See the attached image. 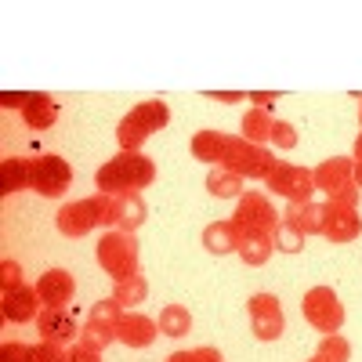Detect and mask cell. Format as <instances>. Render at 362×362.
<instances>
[{
	"label": "cell",
	"mask_w": 362,
	"mask_h": 362,
	"mask_svg": "<svg viewBox=\"0 0 362 362\" xmlns=\"http://www.w3.org/2000/svg\"><path fill=\"white\" fill-rule=\"evenodd\" d=\"M153 177H156V167H153L148 156H141V153H119V156H112L109 163L98 167L95 185L105 196H124V192H138L145 185H153Z\"/></svg>",
	"instance_id": "1"
},
{
	"label": "cell",
	"mask_w": 362,
	"mask_h": 362,
	"mask_svg": "<svg viewBox=\"0 0 362 362\" xmlns=\"http://www.w3.org/2000/svg\"><path fill=\"white\" fill-rule=\"evenodd\" d=\"M156 326H160L163 337H185L189 329H192V315H189L185 305H167V308H160Z\"/></svg>",
	"instance_id": "25"
},
{
	"label": "cell",
	"mask_w": 362,
	"mask_h": 362,
	"mask_svg": "<svg viewBox=\"0 0 362 362\" xmlns=\"http://www.w3.org/2000/svg\"><path fill=\"white\" fill-rule=\"evenodd\" d=\"M235 228H243V232H276L279 225V214H276V206L268 203V196L261 192H243L235 203V214H232Z\"/></svg>",
	"instance_id": "8"
},
{
	"label": "cell",
	"mask_w": 362,
	"mask_h": 362,
	"mask_svg": "<svg viewBox=\"0 0 362 362\" xmlns=\"http://www.w3.org/2000/svg\"><path fill=\"white\" fill-rule=\"evenodd\" d=\"M192 355H196V362H225V355H221L218 348H210V344L192 348Z\"/></svg>",
	"instance_id": "39"
},
{
	"label": "cell",
	"mask_w": 362,
	"mask_h": 362,
	"mask_svg": "<svg viewBox=\"0 0 362 362\" xmlns=\"http://www.w3.org/2000/svg\"><path fill=\"white\" fill-rule=\"evenodd\" d=\"M33 362H69V351H62V344L40 341L33 344Z\"/></svg>",
	"instance_id": "35"
},
{
	"label": "cell",
	"mask_w": 362,
	"mask_h": 362,
	"mask_svg": "<svg viewBox=\"0 0 362 362\" xmlns=\"http://www.w3.org/2000/svg\"><path fill=\"white\" fill-rule=\"evenodd\" d=\"M73 181V167L62 160V156H37L29 160V189L47 196V199H58Z\"/></svg>",
	"instance_id": "5"
},
{
	"label": "cell",
	"mask_w": 362,
	"mask_h": 362,
	"mask_svg": "<svg viewBox=\"0 0 362 362\" xmlns=\"http://www.w3.org/2000/svg\"><path fill=\"white\" fill-rule=\"evenodd\" d=\"M148 131L141 119L134 112H127L124 119H119V127H116V141H119V153H141V145L148 141Z\"/></svg>",
	"instance_id": "22"
},
{
	"label": "cell",
	"mask_w": 362,
	"mask_h": 362,
	"mask_svg": "<svg viewBox=\"0 0 362 362\" xmlns=\"http://www.w3.org/2000/svg\"><path fill=\"white\" fill-rule=\"evenodd\" d=\"M351 181H355V185L362 189V163H355V170H351Z\"/></svg>",
	"instance_id": "45"
},
{
	"label": "cell",
	"mask_w": 362,
	"mask_h": 362,
	"mask_svg": "<svg viewBox=\"0 0 362 362\" xmlns=\"http://www.w3.org/2000/svg\"><path fill=\"white\" fill-rule=\"evenodd\" d=\"M131 112L141 119V124H145L148 131H163V127L170 124V109H167V102H160V98L141 102V105H134Z\"/></svg>",
	"instance_id": "28"
},
{
	"label": "cell",
	"mask_w": 362,
	"mask_h": 362,
	"mask_svg": "<svg viewBox=\"0 0 362 362\" xmlns=\"http://www.w3.org/2000/svg\"><path fill=\"white\" fill-rule=\"evenodd\" d=\"M351 160H355V163H362V134L355 138V156H351Z\"/></svg>",
	"instance_id": "46"
},
{
	"label": "cell",
	"mask_w": 362,
	"mask_h": 362,
	"mask_svg": "<svg viewBox=\"0 0 362 362\" xmlns=\"http://www.w3.org/2000/svg\"><path fill=\"white\" fill-rule=\"evenodd\" d=\"M358 124H362V102H358Z\"/></svg>",
	"instance_id": "48"
},
{
	"label": "cell",
	"mask_w": 362,
	"mask_h": 362,
	"mask_svg": "<svg viewBox=\"0 0 362 362\" xmlns=\"http://www.w3.org/2000/svg\"><path fill=\"white\" fill-rule=\"evenodd\" d=\"M40 297H37V286H18V290H8L0 297V312H4L8 322L22 326V322H33L40 312Z\"/></svg>",
	"instance_id": "14"
},
{
	"label": "cell",
	"mask_w": 362,
	"mask_h": 362,
	"mask_svg": "<svg viewBox=\"0 0 362 362\" xmlns=\"http://www.w3.org/2000/svg\"><path fill=\"white\" fill-rule=\"evenodd\" d=\"M95 199H98V221H102V225H116V196L98 192Z\"/></svg>",
	"instance_id": "37"
},
{
	"label": "cell",
	"mask_w": 362,
	"mask_h": 362,
	"mask_svg": "<svg viewBox=\"0 0 362 362\" xmlns=\"http://www.w3.org/2000/svg\"><path fill=\"white\" fill-rule=\"evenodd\" d=\"M58 232H62L66 239H83L87 232H95L102 221H98V199H73L66 203L62 210H58Z\"/></svg>",
	"instance_id": "9"
},
{
	"label": "cell",
	"mask_w": 362,
	"mask_h": 362,
	"mask_svg": "<svg viewBox=\"0 0 362 362\" xmlns=\"http://www.w3.org/2000/svg\"><path fill=\"white\" fill-rule=\"evenodd\" d=\"M358 185H355V181H348V185H341L334 196H329V203H341V206H358Z\"/></svg>",
	"instance_id": "38"
},
{
	"label": "cell",
	"mask_w": 362,
	"mask_h": 362,
	"mask_svg": "<svg viewBox=\"0 0 362 362\" xmlns=\"http://www.w3.org/2000/svg\"><path fill=\"white\" fill-rule=\"evenodd\" d=\"M276 148H297V131H293V124H286V119H276L272 124V138H268Z\"/></svg>",
	"instance_id": "34"
},
{
	"label": "cell",
	"mask_w": 362,
	"mask_h": 362,
	"mask_svg": "<svg viewBox=\"0 0 362 362\" xmlns=\"http://www.w3.org/2000/svg\"><path fill=\"white\" fill-rule=\"evenodd\" d=\"M203 250L214 254V257H225V254H235L239 250V228L235 221H214L203 228Z\"/></svg>",
	"instance_id": "17"
},
{
	"label": "cell",
	"mask_w": 362,
	"mask_h": 362,
	"mask_svg": "<svg viewBox=\"0 0 362 362\" xmlns=\"http://www.w3.org/2000/svg\"><path fill=\"white\" fill-rule=\"evenodd\" d=\"M308 362H329V358H326V355H319V351H315V355H312V358H308Z\"/></svg>",
	"instance_id": "47"
},
{
	"label": "cell",
	"mask_w": 362,
	"mask_h": 362,
	"mask_svg": "<svg viewBox=\"0 0 362 362\" xmlns=\"http://www.w3.org/2000/svg\"><path fill=\"white\" fill-rule=\"evenodd\" d=\"M167 362H196V355H192V351H174Z\"/></svg>",
	"instance_id": "44"
},
{
	"label": "cell",
	"mask_w": 362,
	"mask_h": 362,
	"mask_svg": "<svg viewBox=\"0 0 362 362\" xmlns=\"http://www.w3.org/2000/svg\"><path fill=\"white\" fill-rule=\"evenodd\" d=\"M300 315H305L322 337L341 334V326H344V305L329 286H312L305 297H300Z\"/></svg>",
	"instance_id": "3"
},
{
	"label": "cell",
	"mask_w": 362,
	"mask_h": 362,
	"mask_svg": "<svg viewBox=\"0 0 362 362\" xmlns=\"http://www.w3.org/2000/svg\"><path fill=\"white\" fill-rule=\"evenodd\" d=\"M25 102H29V95H15V90H4V95H0V105L4 109H25Z\"/></svg>",
	"instance_id": "41"
},
{
	"label": "cell",
	"mask_w": 362,
	"mask_h": 362,
	"mask_svg": "<svg viewBox=\"0 0 362 362\" xmlns=\"http://www.w3.org/2000/svg\"><path fill=\"white\" fill-rule=\"evenodd\" d=\"M112 341H116V329L98 326V322H83V326H80V337H76V344H83V348H90V351H98V355H102Z\"/></svg>",
	"instance_id": "29"
},
{
	"label": "cell",
	"mask_w": 362,
	"mask_h": 362,
	"mask_svg": "<svg viewBox=\"0 0 362 362\" xmlns=\"http://www.w3.org/2000/svg\"><path fill=\"white\" fill-rule=\"evenodd\" d=\"M112 297L119 300V308H124V312H134V305H141V300L148 297L145 276H127V279H119L116 290H112Z\"/></svg>",
	"instance_id": "26"
},
{
	"label": "cell",
	"mask_w": 362,
	"mask_h": 362,
	"mask_svg": "<svg viewBox=\"0 0 362 362\" xmlns=\"http://www.w3.org/2000/svg\"><path fill=\"white\" fill-rule=\"evenodd\" d=\"M37 329H40V341L51 344H69L73 337H80V326L66 308H44L37 315Z\"/></svg>",
	"instance_id": "13"
},
{
	"label": "cell",
	"mask_w": 362,
	"mask_h": 362,
	"mask_svg": "<svg viewBox=\"0 0 362 362\" xmlns=\"http://www.w3.org/2000/svg\"><path fill=\"white\" fill-rule=\"evenodd\" d=\"M235 254L243 257V264L257 268V264H264L272 254H276V243H272L268 232H243L239 228V250Z\"/></svg>",
	"instance_id": "19"
},
{
	"label": "cell",
	"mask_w": 362,
	"mask_h": 362,
	"mask_svg": "<svg viewBox=\"0 0 362 362\" xmlns=\"http://www.w3.org/2000/svg\"><path fill=\"white\" fill-rule=\"evenodd\" d=\"M264 185H268L272 192H276V196L290 199V203H312L315 177H312V170H305V167L276 163V167H272V174L264 177Z\"/></svg>",
	"instance_id": "6"
},
{
	"label": "cell",
	"mask_w": 362,
	"mask_h": 362,
	"mask_svg": "<svg viewBox=\"0 0 362 362\" xmlns=\"http://www.w3.org/2000/svg\"><path fill=\"white\" fill-rule=\"evenodd\" d=\"M272 112H264V109H250L247 116H243V134L239 138H247L250 145H264L268 138H272Z\"/></svg>",
	"instance_id": "27"
},
{
	"label": "cell",
	"mask_w": 362,
	"mask_h": 362,
	"mask_svg": "<svg viewBox=\"0 0 362 362\" xmlns=\"http://www.w3.org/2000/svg\"><path fill=\"white\" fill-rule=\"evenodd\" d=\"M206 192L218 196V199H239L243 196V177L225 170V167H210L206 174Z\"/></svg>",
	"instance_id": "23"
},
{
	"label": "cell",
	"mask_w": 362,
	"mask_h": 362,
	"mask_svg": "<svg viewBox=\"0 0 362 362\" xmlns=\"http://www.w3.org/2000/svg\"><path fill=\"white\" fill-rule=\"evenodd\" d=\"M362 232V218L355 206H341V203H326V221H322V239L329 243H351Z\"/></svg>",
	"instance_id": "11"
},
{
	"label": "cell",
	"mask_w": 362,
	"mask_h": 362,
	"mask_svg": "<svg viewBox=\"0 0 362 362\" xmlns=\"http://www.w3.org/2000/svg\"><path fill=\"white\" fill-rule=\"evenodd\" d=\"M250 102H257L254 109H264V112H268V105L276 102V95H268V90H257V95H250Z\"/></svg>",
	"instance_id": "43"
},
{
	"label": "cell",
	"mask_w": 362,
	"mask_h": 362,
	"mask_svg": "<svg viewBox=\"0 0 362 362\" xmlns=\"http://www.w3.org/2000/svg\"><path fill=\"white\" fill-rule=\"evenodd\" d=\"M283 221H290L300 235H322L326 221V203H290Z\"/></svg>",
	"instance_id": "16"
},
{
	"label": "cell",
	"mask_w": 362,
	"mask_h": 362,
	"mask_svg": "<svg viewBox=\"0 0 362 362\" xmlns=\"http://www.w3.org/2000/svg\"><path fill=\"white\" fill-rule=\"evenodd\" d=\"M145 214H148V206L141 199V192H124V196H116V225L119 232H138L145 225Z\"/></svg>",
	"instance_id": "20"
},
{
	"label": "cell",
	"mask_w": 362,
	"mask_h": 362,
	"mask_svg": "<svg viewBox=\"0 0 362 362\" xmlns=\"http://www.w3.org/2000/svg\"><path fill=\"white\" fill-rule=\"evenodd\" d=\"M0 362H33V344L8 341L4 348H0Z\"/></svg>",
	"instance_id": "36"
},
{
	"label": "cell",
	"mask_w": 362,
	"mask_h": 362,
	"mask_svg": "<svg viewBox=\"0 0 362 362\" xmlns=\"http://www.w3.org/2000/svg\"><path fill=\"white\" fill-rule=\"evenodd\" d=\"M305 239L308 235H300L290 221H279L276 232H272V243H276L279 254H300V250H305Z\"/></svg>",
	"instance_id": "30"
},
{
	"label": "cell",
	"mask_w": 362,
	"mask_h": 362,
	"mask_svg": "<svg viewBox=\"0 0 362 362\" xmlns=\"http://www.w3.org/2000/svg\"><path fill=\"white\" fill-rule=\"evenodd\" d=\"M22 189H29V160L8 156L0 163V192L11 196V192H22Z\"/></svg>",
	"instance_id": "24"
},
{
	"label": "cell",
	"mask_w": 362,
	"mask_h": 362,
	"mask_svg": "<svg viewBox=\"0 0 362 362\" xmlns=\"http://www.w3.org/2000/svg\"><path fill=\"white\" fill-rule=\"evenodd\" d=\"M319 355H326L329 362H348L351 358V344L341 337V334H326L319 341Z\"/></svg>",
	"instance_id": "32"
},
{
	"label": "cell",
	"mask_w": 362,
	"mask_h": 362,
	"mask_svg": "<svg viewBox=\"0 0 362 362\" xmlns=\"http://www.w3.org/2000/svg\"><path fill=\"white\" fill-rule=\"evenodd\" d=\"M98 264L119 283L127 276H138V239L131 232H109L98 243Z\"/></svg>",
	"instance_id": "4"
},
{
	"label": "cell",
	"mask_w": 362,
	"mask_h": 362,
	"mask_svg": "<svg viewBox=\"0 0 362 362\" xmlns=\"http://www.w3.org/2000/svg\"><path fill=\"white\" fill-rule=\"evenodd\" d=\"M221 167L239 174L243 181H264L272 174V167H276V156H272L264 145H250L247 138H228Z\"/></svg>",
	"instance_id": "2"
},
{
	"label": "cell",
	"mask_w": 362,
	"mask_h": 362,
	"mask_svg": "<svg viewBox=\"0 0 362 362\" xmlns=\"http://www.w3.org/2000/svg\"><path fill=\"white\" fill-rule=\"evenodd\" d=\"M18 286H25L22 283V264L18 261H11V257H4L0 261V290H18Z\"/></svg>",
	"instance_id": "33"
},
{
	"label": "cell",
	"mask_w": 362,
	"mask_h": 362,
	"mask_svg": "<svg viewBox=\"0 0 362 362\" xmlns=\"http://www.w3.org/2000/svg\"><path fill=\"white\" fill-rule=\"evenodd\" d=\"M225 145H228V134L221 131H196L192 134V156L210 163V167H221V156H225Z\"/></svg>",
	"instance_id": "21"
},
{
	"label": "cell",
	"mask_w": 362,
	"mask_h": 362,
	"mask_svg": "<svg viewBox=\"0 0 362 362\" xmlns=\"http://www.w3.org/2000/svg\"><path fill=\"white\" fill-rule=\"evenodd\" d=\"M156 334H160L156 319H148L141 312H124V319L116 322V341L127 348H148L156 341Z\"/></svg>",
	"instance_id": "12"
},
{
	"label": "cell",
	"mask_w": 362,
	"mask_h": 362,
	"mask_svg": "<svg viewBox=\"0 0 362 362\" xmlns=\"http://www.w3.org/2000/svg\"><path fill=\"white\" fill-rule=\"evenodd\" d=\"M206 98H214V102H247V95H239V90H206Z\"/></svg>",
	"instance_id": "42"
},
{
	"label": "cell",
	"mask_w": 362,
	"mask_h": 362,
	"mask_svg": "<svg viewBox=\"0 0 362 362\" xmlns=\"http://www.w3.org/2000/svg\"><path fill=\"white\" fill-rule=\"evenodd\" d=\"M119 319H124V308H119L116 297H105L98 305H90V315H87V322H98V326H109V329H116Z\"/></svg>",
	"instance_id": "31"
},
{
	"label": "cell",
	"mask_w": 362,
	"mask_h": 362,
	"mask_svg": "<svg viewBox=\"0 0 362 362\" xmlns=\"http://www.w3.org/2000/svg\"><path fill=\"white\" fill-rule=\"evenodd\" d=\"M247 315H250V329H254L257 341H279L283 337L286 319H283L276 293H254L247 300Z\"/></svg>",
	"instance_id": "7"
},
{
	"label": "cell",
	"mask_w": 362,
	"mask_h": 362,
	"mask_svg": "<svg viewBox=\"0 0 362 362\" xmlns=\"http://www.w3.org/2000/svg\"><path fill=\"white\" fill-rule=\"evenodd\" d=\"M351 170H355V160H348V156L322 160V163L312 170V177H315V189H322L326 196H334L341 185H348V181H351Z\"/></svg>",
	"instance_id": "15"
},
{
	"label": "cell",
	"mask_w": 362,
	"mask_h": 362,
	"mask_svg": "<svg viewBox=\"0 0 362 362\" xmlns=\"http://www.w3.org/2000/svg\"><path fill=\"white\" fill-rule=\"evenodd\" d=\"M73 293H76V279L66 268H47L37 279V297L44 308H66L73 300Z\"/></svg>",
	"instance_id": "10"
},
{
	"label": "cell",
	"mask_w": 362,
	"mask_h": 362,
	"mask_svg": "<svg viewBox=\"0 0 362 362\" xmlns=\"http://www.w3.org/2000/svg\"><path fill=\"white\" fill-rule=\"evenodd\" d=\"M22 119H25V127L29 131H47V127H54V119H58V102L51 98V95H29V102H25V109H22Z\"/></svg>",
	"instance_id": "18"
},
{
	"label": "cell",
	"mask_w": 362,
	"mask_h": 362,
	"mask_svg": "<svg viewBox=\"0 0 362 362\" xmlns=\"http://www.w3.org/2000/svg\"><path fill=\"white\" fill-rule=\"evenodd\" d=\"M69 362H102V355H98V351H90V348H83V344H73Z\"/></svg>",
	"instance_id": "40"
}]
</instances>
